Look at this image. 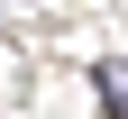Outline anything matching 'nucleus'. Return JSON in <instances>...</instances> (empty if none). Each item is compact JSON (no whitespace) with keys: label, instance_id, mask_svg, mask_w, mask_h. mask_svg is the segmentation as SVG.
I'll return each instance as SVG.
<instances>
[{"label":"nucleus","instance_id":"f257e3e1","mask_svg":"<svg viewBox=\"0 0 128 119\" xmlns=\"http://www.w3.org/2000/svg\"><path fill=\"white\" fill-rule=\"evenodd\" d=\"M101 110H110V119H128V73H119V64H101Z\"/></svg>","mask_w":128,"mask_h":119}]
</instances>
